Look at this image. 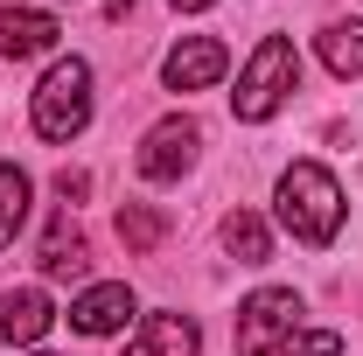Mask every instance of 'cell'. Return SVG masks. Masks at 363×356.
Instances as JSON below:
<instances>
[{"label":"cell","mask_w":363,"mask_h":356,"mask_svg":"<svg viewBox=\"0 0 363 356\" xmlns=\"http://www.w3.org/2000/svg\"><path fill=\"white\" fill-rule=\"evenodd\" d=\"M342 182L328 175L321 161H294L286 175H279V223L301 238V245H335V230H342Z\"/></svg>","instance_id":"cell-1"},{"label":"cell","mask_w":363,"mask_h":356,"mask_svg":"<svg viewBox=\"0 0 363 356\" xmlns=\"http://www.w3.org/2000/svg\"><path fill=\"white\" fill-rule=\"evenodd\" d=\"M294 84H301V56H294V43H286V35H266V43L252 49V63L238 70L230 112H238L245 126H259V119H272V112L286 105Z\"/></svg>","instance_id":"cell-2"},{"label":"cell","mask_w":363,"mask_h":356,"mask_svg":"<svg viewBox=\"0 0 363 356\" xmlns=\"http://www.w3.org/2000/svg\"><path fill=\"white\" fill-rule=\"evenodd\" d=\"M84 126H91V63L84 56H56L49 77L35 84V133L77 140Z\"/></svg>","instance_id":"cell-3"},{"label":"cell","mask_w":363,"mask_h":356,"mask_svg":"<svg viewBox=\"0 0 363 356\" xmlns=\"http://www.w3.org/2000/svg\"><path fill=\"white\" fill-rule=\"evenodd\" d=\"M294 328H301V294L294 287H259L238 308V356H279Z\"/></svg>","instance_id":"cell-4"},{"label":"cell","mask_w":363,"mask_h":356,"mask_svg":"<svg viewBox=\"0 0 363 356\" xmlns=\"http://www.w3.org/2000/svg\"><path fill=\"white\" fill-rule=\"evenodd\" d=\"M196 147H203V126L196 119H161V126H147V140H140V175L147 182H175V175H189V161H196Z\"/></svg>","instance_id":"cell-5"},{"label":"cell","mask_w":363,"mask_h":356,"mask_svg":"<svg viewBox=\"0 0 363 356\" xmlns=\"http://www.w3.org/2000/svg\"><path fill=\"white\" fill-rule=\"evenodd\" d=\"M224 70H230V49L217 43V35H182V43L168 49V63H161L168 91H203V84H217Z\"/></svg>","instance_id":"cell-6"},{"label":"cell","mask_w":363,"mask_h":356,"mask_svg":"<svg viewBox=\"0 0 363 356\" xmlns=\"http://www.w3.org/2000/svg\"><path fill=\"white\" fill-rule=\"evenodd\" d=\"M126 314H133V287H126V279H105V287H84V294L70 301V328H77V335H119Z\"/></svg>","instance_id":"cell-7"},{"label":"cell","mask_w":363,"mask_h":356,"mask_svg":"<svg viewBox=\"0 0 363 356\" xmlns=\"http://www.w3.org/2000/svg\"><path fill=\"white\" fill-rule=\"evenodd\" d=\"M49 321H56V308H49V294L43 287H7L0 294V343H43L49 335Z\"/></svg>","instance_id":"cell-8"},{"label":"cell","mask_w":363,"mask_h":356,"mask_svg":"<svg viewBox=\"0 0 363 356\" xmlns=\"http://www.w3.org/2000/svg\"><path fill=\"white\" fill-rule=\"evenodd\" d=\"M196 350H203V328L189 314H147L126 343V356H196Z\"/></svg>","instance_id":"cell-9"},{"label":"cell","mask_w":363,"mask_h":356,"mask_svg":"<svg viewBox=\"0 0 363 356\" xmlns=\"http://www.w3.org/2000/svg\"><path fill=\"white\" fill-rule=\"evenodd\" d=\"M56 14H35V7H0V56H49L56 49Z\"/></svg>","instance_id":"cell-10"},{"label":"cell","mask_w":363,"mask_h":356,"mask_svg":"<svg viewBox=\"0 0 363 356\" xmlns=\"http://www.w3.org/2000/svg\"><path fill=\"white\" fill-rule=\"evenodd\" d=\"M35 259H43V272H49V279H84L91 252H84V230L70 223V210L49 223V238H43V252H35Z\"/></svg>","instance_id":"cell-11"},{"label":"cell","mask_w":363,"mask_h":356,"mask_svg":"<svg viewBox=\"0 0 363 356\" xmlns=\"http://www.w3.org/2000/svg\"><path fill=\"white\" fill-rule=\"evenodd\" d=\"M224 252L238 266H266L272 259V230L252 217V210H238V217H224Z\"/></svg>","instance_id":"cell-12"},{"label":"cell","mask_w":363,"mask_h":356,"mask_svg":"<svg viewBox=\"0 0 363 356\" xmlns=\"http://www.w3.org/2000/svg\"><path fill=\"white\" fill-rule=\"evenodd\" d=\"M321 63L335 77H363V21H328L321 28Z\"/></svg>","instance_id":"cell-13"},{"label":"cell","mask_w":363,"mask_h":356,"mask_svg":"<svg viewBox=\"0 0 363 356\" xmlns=\"http://www.w3.org/2000/svg\"><path fill=\"white\" fill-rule=\"evenodd\" d=\"M28 223V175L14 161H0V252L14 245V230Z\"/></svg>","instance_id":"cell-14"},{"label":"cell","mask_w":363,"mask_h":356,"mask_svg":"<svg viewBox=\"0 0 363 356\" xmlns=\"http://www.w3.org/2000/svg\"><path fill=\"white\" fill-rule=\"evenodd\" d=\"M161 230H168V223L154 217L147 203H126V210H119V238H126V252H154V245H161Z\"/></svg>","instance_id":"cell-15"},{"label":"cell","mask_w":363,"mask_h":356,"mask_svg":"<svg viewBox=\"0 0 363 356\" xmlns=\"http://www.w3.org/2000/svg\"><path fill=\"white\" fill-rule=\"evenodd\" d=\"M279 356H342V335H335V328H308V335L294 328V335H286V350H279Z\"/></svg>","instance_id":"cell-16"},{"label":"cell","mask_w":363,"mask_h":356,"mask_svg":"<svg viewBox=\"0 0 363 356\" xmlns=\"http://www.w3.org/2000/svg\"><path fill=\"white\" fill-rule=\"evenodd\" d=\"M84 189H91V175H77V168H63V175H56V196H63V203H77Z\"/></svg>","instance_id":"cell-17"},{"label":"cell","mask_w":363,"mask_h":356,"mask_svg":"<svg viewBox=\"0 0 363 356\" xmlns=\"http://www.w3.org/2000/svg\"><path fill=\"white\" fill-rule=\"evenodd\" d=\"M175 7H182V14H196V7H217V0H175Z\"/></svg>","instance_id":"cell-18"},{"label":"cell","mask_w":363,"mask_h":356,"mask_svg":"<svg viewBox=\"0 0 363 356\" xmlns=\"http://www.w3.org/2000/svg\"><path fill=\"white\" fill-rule=\"evenodd\" d=\"M126 7H133V0H105V14H126Z\"/></svg>","instance_id":"cell-19"}]
</instances>
